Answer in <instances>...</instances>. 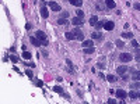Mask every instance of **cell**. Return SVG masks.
I'll use <instances>...</instances> for the list:
<instances>
[{
  "instance_id": "1",
  "label": "cell",
  "mask_w": 140,
  "mask_h": 104,
  "mask_svg": "<svg viewBox=\"0 0 140 104\" xmlns=\"http://www.w3.org/2000/svg\"><path fill=\"white\" fill-rule=\"evenodd\" d=\"M35 38H36V39H39V40L42 42V46H48V45H49V40H48L46 35H45L42 31H36V32H35Z\"/></svg>"
},
{
  "instance_id": "2",
  "label": "cell",
  "mask_w": 140,
  "mask_h": 104,
  "mask_svg": "<svg viewBox=\"0 0 140 104\" xmlns=\"http://www.w3.org/2000/svg\"><path fill=\"white\" fill-rule=\"evenodd\" d=\"M119 60H121L122 62H129V61L133 60V56H132L130 53H122V54L119 56Z\"/></svg>"
},
{
  "instance_id": "3",
  "label": "cell",
  "mask_w": 140,
  "mask_h": 104,
  "mask_svg": "<svg viewBox=\"0 0 140 104\" xmlns=\"http://www.w3.org/2000/svg\"><path fill=\"white\" fill-rule=\"evenodd\" d=\"M48 4H49L50 10H52V11H55V13H59V11L62 10V7H60V6H59V4H58L56 1H49Z\"/></svg>"
},
{
  "instance_id": "4",
  "label": "cell",
  "mask_w": 140,
  "mask_h": 104,
  "mask_svg": "<svg viewBox=\"0 0 140 104\" xmlns=\"http://www.w3.org/2000/svg\"><path fill=\"white\" fill-rule=\"evenodd\" d=\"M73 33H74V36H76L77 40H84V32L81 29L76 28V29H73Z\"/></svg>"
},
{
  "instance_id": "5",
  "label": "cell",
  "mask_w": 140,
  "mask_h": 104,
  "mask_svg": "<svg viewBox=\"0 0 140 104\" xmlns=\"http://www.w3.org/2000/svg\"><path fill=\"white\" fill-rule=\"evenodd\" d=\"M30 42H31V45L35 46V47H39V46H42V42H41L39 39H36L35 36H31V38H30Z\"/></svg>"
},
{
  "instance_id": "6",
  "label": "cell",
  "mask_w": 140,
  "mask_h": 104,
  "mask_svg": "<svg viewBox=\"0 0 140 104\" xmlns=\"http://www.w3.org/2000/svg\"><path fill=\"white\" fill-rule=\"evenodd\" d=\"M72 22H73V25H76V27H80V25H83V24H84V18H80V17H74Z\"/></svg>"
},
{
  "instance_id": "7",
  "label": "cell",
  "mask_w": 140,
  "mask_h": 104,
  "mask_svg": "<svg viewBox=\"0 0 140 104\" xmlns=\"http://www.w3.org/2000/svg\"><path fill=\"white\" fill-rule=\"evenodd\" d=\"M104 28L107 31H112L115 28V24H113L112 21H105V22H104Z\"/></svg>"
},
{
  "instance_id": "8",
  "label": "cell",
  "mask_w": 140,
  "mask_h": 104,
  "mask_svg": "<svg viewBox=\"0 0 140 104\" xmlns=\"http://www.w3.org/2000/svg\"><path fill=\"white\" fill-rule=\"evenodd\" d=\"M116 96H118L119 99H122V100H123V99L127 97V93H126L125 90H122V89H118V90H116Z\"/></svg>"
},
{
  "instance_id": "9",
  "label": "cell",
  "mask_w": 140,
  "mask_h": 104,
  "mask_svg": "<svg viewBox=\"0 0 140 104\" xmlns=\"http://www.w3.org/2000/svg\"><path fill=\"white\" fill-rule=\"evenodd\" d=\"M97 8L104 13V11H107V4H102V0H99V1H97Z\"/></svg>"
},
{
  "instance_id": "10",
  "label": "cell",
  "mask_w": 140,
  "mask_h": 104,
  "mask_svg": "<svg viewBox=\"0 0 140 104\" xmlns=\"http://www.w3.org/2000/svg\"><path fill=\"white\" fill-rule=\"evenodd\" d=\"M133 81H140V71H135L132 69V76H130Z\"/></svg>"
},
{
  "instance_id": "11",
  "label": "cell",
  "mask_w": 140,
  "mask_h": 104,
  "mask_svg": "<svg viewBox=\"0 0 140 104\" xmlns=\"http://www.w3.org/2000/svg\"><path fill=\"white\" fill-rule=\"evenodd\" d=\"M129 68L127 67H125V65H121V67H118L116 68V71H118V74L119 75H123V74H126V71H127Z\"/></svg>"
},
{
  "instance_id": "12",
  "label": "cell",
  "mask_w": 140,
  "mask_h": 104,
  "mask_svg": "<svg viewBox=\"0 0 140 104\" xmlns=\"http://www.w3.org/2000/svg\"><path fill=\"white\" fill-rule=\"evenodd\" d=\"M69 3L72 6H76V7H81L83 6V0H69Z\"/></svg>"
},
{
  "instance_id": "13",
  "label": "cell",
  "mask_w": 140,
  "mask_h": 104,
  "mask_svg": "<svg viewBox=\"0 0 140 104\" xmlns=\"http://www.w3.org/2000/svg\"><path fill=\"white\" fill-rule=\"evenodd\" d=\"M87 47H94L93 40H83V49H87Z\"/></svg>"
},
{
  "instance_id": "14",
  "label": "cell",
  "mask_w": 140,
  "mask_h": 104,
  "mask_svg": "<svg viewBox=\"0 0 140 104\" xmlns=\"http://www.w3.org/2000/svg\"><path fill=\"white\" fill-rule=\"evenodd\" d=\"M105 4H107V8H115L116 7V3L113 0H105Z\"/></svg>"
},
{
  "instance_id": "15",
  "label": "cell",
  "mask_w": 140,
  "mask_h": 104,
  "mask_svg": "<svg viewBox=\"0 0 140 104\" xmlns=\"http://www.w3.org/2000/svg\"><path fill=\"white\" fill-rule=\"evenodd\" d=\"M127 96H129L130 99H137V97H139V93L136 92V89H133V90H130V92L127 93Z\"/></svg>"
},
{
  "instance_id": "16",
  "label": "cell",
  "mask_w": 140,
  "mask_h": 104,
  "mask_svg": "<svg viewBox=\"0 0 140 104\" xmlns=\"http://www.w3.org/2000/svg\"><path fill=\"white\" fill-rule=\"evenodd\" d=\"M91 38H93L94 40H101V39H102V35H101L99 32H93V33H91Z\"/></svg>"
},
{
  "instance_id": "17",
  "label": "cell",
  "mask_w": 140,
  "mask_h": 104,
  "mask_svg": "<svg viewBox=\"0 0 140 104\" xmlns=\"http://www.w3.org/2000/svg\"><path fill=\"white\" fill-rule=\"evenodd\" d=\"M64 36H66V39H67V40H74V39H76V36H74V33H73V32H66V33H64Z\"/></svg>"
},
{
  "instance_id": "18",
  "label": "cell",
  "mask_w": 140,
  "mask_h": 104,
  "mask_svg": "<svg viewBox=\"0 0 140 104\" xmlns=\"http://www.w3.org/2000/svg\"><path fill=\"white\" fill-rule=\"evenodd\" d=\"M41 15H42V18H48L49 17V11H48L46 7H42L41 8Z\"/></svg>"
},
{
  "instance_id": "19",
  "label": "cell",
  "mask_w": 140,
  "mask_h": 104,
  "mask_svg": "<svg viewBox=\"0 0 140 104\" xmlns=\"http://www.w3.org/2000/svg\"><path fill=\"white\" fill-rule=\"evenodd\" d=\"M58 24H59V25H69L70 22L67 21V18H59V19H58Z\"/></svg>"
},
{
  "instance_id": "20",
  "label": "cell",
  "mask_w": 140,
  "mask_h": 104,
  "mask_svg": "<svg viewBox=\"0 0 140 104\" xmlns=\"http://www.w3.org/2000/svg\"><path fill=\"white\" fill-rule=\"evenodd\" d=\"M105 79H107L108 82H111V83L116 82V76H115V75H107V76H105Z\"/></svg>"
},
{
  "instance_id": "21",
  "label": "cell",
  "mask_w": 140,
  "mask_h": 104,
  "mask_svg": "<svg viewBox=\"0 0 140 104\" xmlns=\"http://www.w3.org/2000/svg\"><path fill=\"white\" fill-rule=\"evenodd\" d=\"M98 22V17L97 15H93L91 18H90V25H93V27H95V24Z\"/></svg>"
},
{
  "instance_id": "22",
  "label": "cell",
  "mask_w": 140,
  "mask_h": 104,
  "mask_svg": "<svg viewBox=\"0 0 140 104\" xmlns=\"http://www.w3.org/2000/svg\"><path fill=\"white\" fill-rule=\"evenodd\" d=\"M130 89H140V81H136V82H135V83H132V85H130Z\"/></svg>"
},
{
  "instance_id": "23",
  "label": "cell",
  "mask_w": 140,
  "mask_h": 104,
  "mask_svg": "<svg viewBox=\"0 0 140 104\" xmlns=\"http://www.w3.org/2000/svg\"><path fill=\"white\" fill-rule=\"evenodd\" d=\"M122 36H123L125 39H133V33H130V32H123Z\"/></svg>"
},
{
  "instance_id": "24",
  "label": "cell",
  "mask_w": 140,
  "mask_h": 104,
  "mask_svg": "<svg viewBox=\"0 0 140 104\" xmlns=\"http://www.w3.org/2000/svg\"><path fill=\"white\" fill-rule=\"evenodd\" d=\"M84 53L86 54H93V53H95V49L94 47H87V49H84Z\"/></svg>"
},
{
  "instance_id": "25",
  "label": "cell",
  "mask_w": 140,
  "mask_h": 104,
  "mask_svg": "<svg viewBox=\"0 0 140 104\" xmlns=\"http://www.w3.org/2000/svg\"><path fill=\"white\" fill-rule=\"evenodd\" d=\"M23 57H24V58H25V60H31V53L25 50V51L23 53Z\"/></svg>"
},
{
  "instance_id": "26",
  "label": "cell",
  "mask_w": 140,
  "mask_h": 104,
  "mask_svg": "<svg viewBox=\"0 0 140 104\" xmlns=\"http://www.w3.org/2000/svg\"><path fill=\"white\" fill-rule=\"evenodd\" d=\"M104 22H105V21H99V22H97V24H95V28H97V29L104 28Z\"/></svg>"
},
{
  "instance_id": "27",
  "label": "cell",
  "mask_w": 140,
  "mask_h": 104,
  "mask_svg": "<svg viewBox=\"0 0 140 104\" xmlns=\"http://www.w3.org/2000/svg\"><path fill=\"white\" fill-rule=\"evenodd\" d=\"M115 45L118 46L119 49H123V47H125V43H123V42H121V40H116V43H115Z\"/></svg>"
},
{
  "instance_id": "28",
  "label": "cell",
  "mask_w": 140,
  "mask_h": 104,
  "mask_svg": "<svg viewBox=\"0 0 140 104\" xmlns=\"http://www.w3.org/2000/svg\"><path fill=\"white\" fill-rule=\"evenodd\" d=\"M76 13H77V17H80V18H84V11H83V10H77Z\"/></svg>"
},
{
  "instance_id": "29",
  "label": "cell",
  "mask_w": 140,
  "mask_h": 104,
  "mask_svg": "<svg viewBox=\"0 0 140 104\" xmlns=\"http://www.w3.org/2000/svg\"><path fill=\"white\" fill-rule=\"evenodd\" d=\"M10 60H11L13 62H17V61H18V57H17L16 54H11V56H10Z\"/></svg>"
},
{
  "instance_id": "30",
  "label": "cell",
  "mask_w": 140,
  "mask_h": 104,
  "mask_svg": "<svg viewBox=\"0 0 140 104\" xmlns=\"http://www.w3.org/2000/svg\"><path fill=\"white\" fill-rule=\"evenodd\" d=\"M25 75H27V76H28L30 79H34V75H32L31 71H28V69H27V71H25Z\"/></svg>"
},
{
  "instance_id": "31",
  "label": "cell",
  "mask_w": 140,
  "mask_h": 104,
  "mask_svg": "<svg viewBox=\"0 0 140 104\" xmlns=\"http://www.w3.org/2000/svg\"><path fill=\"white\" fill-rule=\"evenodd\" d=\"M132 46L136 49V47H139V43H137V40H135V39H132Z\"/></svg>"
},
{
  "instance_id": "32",
  "label": "cell",
  "mask_w": 140,
  "mask_h": 104,
  "mask_svg": "<svg viewBox=\"0 0 140 104\" xmlns=\"http://www.w3.org/2000/svg\"><path fill=\"white\" fill-rule=\"evenodd\" d=\"M35 85L41 88V86H44V82H42V81H36V82H35Z\"/></svg>"
},
{
  "instance_id": "33",
  "label": "cell",
  "mask_w": 140,
  "mask_h": 104,
  "mask_svg": "<svg viewBox=\"0 0 140 104\" xmlns=\"http://www.w3.org/2000/svg\"><path fill=\"white\" fill-rule=\"evenodd\" d=\"M67 17H69V13L64 11V13H62V17H60V18H67Z\"/></svg>"
},
{
  "instance_id": "34",
  "label": "cell",
  "mask_w": 140,
  "mask_h": 104,
  "mask_svg": "<svg viewBox=\"0 0 140 104\" xmlns=\"http://www.w3.org/2000/svg\"><path fill=\"white\" fill-rule=\"evenodd\" d=\"M135 8H136V10H139V11H140V3H135Z\"/></svg>"
},
{
  "instance_id": "35",
  "label": "cell",
  "mask_w": 140,
  "mask_h": 104,
  "mask_svg": "<svg viewBox=\"0 0 140 104\" xmlns=\"http://www.w3.org/2000/svg\"><path fill=\"white\" fill-rule=\"evenodd\" d=\"M108 103H109V104H116V100H113V99H109Z\"/></svg>"
},
{
  "instance_id": "36",
  "label": "cell",
  "mask_w": 140,
  "mask_h": 104,
  "mask_svg": "<svg viewBox=\"0 0 140 104\" xmlns=\"http://www.w3.org/2000/svg\"><path fill=\"white\" fill-rule=\"evenodd\" d=\"M122 79H123V81H127V79H129V76H127V75H122Z\"/></svg>"
},
{
  "instance_id": "37",
  "label": "cell",
  "mask_w": 140,
  "mask_h": 104,
  "mask_svg": "<svg viewBox=\"0 0 140 104\" xmlns=\"http://www.w3.org/2000/svg\"><path fill=\"white\" fill-rule=\"evenodd\" d=\"M66 62H67V65H69V67H73V64H72V61H70V60H66Z\"/></svg>"
},
{
  "instance_id": "38",
  "label": "cell",
  "mask_w": 140,
  "mask_h": 104,
  "mask_svg": "<svg viewBox=\"0 0 140 104\" xmlns=\"http://www.w3.org/2000/svg\"><path fill=\"white\" fill-rule=\"evenodd\" d=\"M136 54H137V57H140V49L139 47H136Z\"/></svg>"
},
{
  "instance_id": "39",
  "label": "cell",
  "mask_w": 140,
  "mask_h": 104,
  "mask_svg": "<svg viewBox=\"0 0 140 104\" xmlns=\"http://www.w3.org/2000/svg\"><path fill=\"white\" fill-rule=\"evenodd\" d=\"M25 29H27V31L31 29V24H27V25H25Z\"/></svg>"
},
{
  "instance_id": "40",
  "label": "cell",
  "mask_w": 140,
  "mask_h": 104,
  "mask_svg": "<svg viewBox=\"0 0 140 104\" xmlns=\"http://www.w3.org/2000/svg\"><path fill=\"white\" fill-rule=\"evenodd\" d=\"M98 67H99L101 69H104V68H105V65H104V64H98Z\"/></svg>"
},
{
  "instance_id": "41",
  "label": "cell",
  "mask_w": 140,
  "mask_h": 104,
  "mask_svg": "<svg viewBox=\"0 0 140 104\" xmlns=\"http://www.w3.org/2000/svg\"><path fill=\"white\" fill-rule=\"evenodd\" d=\"M139 97H140V92H139Z\"/></svg>"
},
{
  "instance_id": "42",
  "label": "cell",
  "mask_w": 140,
  "mask_h": 104,
  "mask_svg": "<svg viewBox=\"0 0 140 104\" xmlns=\"http://www.w3.org/2000/svg\"><path fill=\"white\" fill-rule=\"evenodd\" d=\"M42 1H44V0H42Z\"/></svg>"
}]
</instances>
